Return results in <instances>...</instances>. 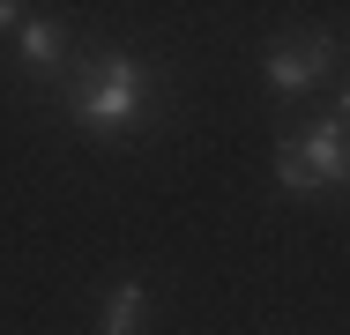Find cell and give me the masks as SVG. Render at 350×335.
<instances>
[{
    "label": "cell",
    "mask_w": 350,
    "mask_h": 335,
    "mask_svg": "<svg viewBox=\"0 0 350 335\" xmlns=\"http://www.w3.org/2000/svg\"><path fill=\"white\" fill-rule=\"evenodd\" d=\"M276 179H283V194H321V187L350 179V134L336 120L283 134L276 142Z\"/></svg>",
    "instance_id": "obj_2"
},
{
    "label": "cell",
    "mask_w": 350,
    "mask_h": 335,
    "mask_svg": "<svg viewBox=\"0 0 350 335\" xmlns=\"http://www.w3.org/2000/svg\"><path fill=\"white\" fill-rule=\"evenodd\" d=\"M8 23H23V8H15V0H0V30H8Z\"/></svg>",
    "instance_id": "obj_6"
},
{
    "label": "cell",
    "mask_w": 350,
    "mask_h": 335,
    "mask_svg": "<svg viewBox=\"0 0 350 335\" xmlns=\"http://www.w3.org/2000/svg\"><path fill=\"white\" fill-rule=\"evenodd\" d=\"M343 120H350V90H343Z\"/></svg>",
    "instance_id": "obj_7"
},
{
    "label": "cell",
    "mask_w": 350,
    "mask_h": 335,
    "mask_svg": "<svg viewBox=\"0 0 350 335\" xmlns=\"http://www.w3.org/2000/svg\"><path fill=\"white\" fill-rule=\"evenodd\" d=\"M328 67H336V38L306 30V38H291V45H276V53H269V82H276L283 97H298V90H313Z\"/></svg>",
    "instance_id": "obj_3"
},
{
    "label": "cell",
    "mask_w": 350,
    "mask_h": 335,
    "mask_svg": "<svg viewBox=\"0 0 350 335\" xmlns=\"http://www.w3.org/2000/svg\"><path fill=\"white\" fill-rule=\"evenodd\" d=\"M142 306H149V291H142V283H120V291L105 298V321H97V335H135V328H142Z\"/></svg>",
    "instance_id": "obj_4"
},
{
    "label": "cell",
    "mask_w": 350,
    "mask_h": 335,
    "mask_svg": "<svg viewBox=\"0 0 350 335\" xmlns=\"http://www.w3.org/2000/svg\"><path fill=\"white\" fill-rule=\"evenodd\" d=\"M60 53H68L60 23H23V60L30 67H60Z\"/></svg>",
    "instance_id": "obj_5"
},
{
    "label": "cell",
    "mask_w": 350,
    "mask_h": 335,
    "mask_svg": "<svg viewBox=\"0 0 350 335\" xmlns=\"http://www.w3.org/2000/svg\"><path fill=\"white\" fill-rule=\"evenodd\" d=\"M142 105H149V75L127 53H105V60H90L68 82V112L82 127H97V134H127L142 120Z\"/></svg>",
    "instance_id": "obj_1"
}]
</instances>
